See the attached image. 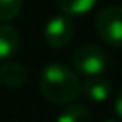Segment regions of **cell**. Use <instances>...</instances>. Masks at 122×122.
Listing matches in <instances>:
<instances>
[{"label": "cell", "mask_w": 122, "mask_h": 122, "mask_svg": "<svg viewBox=\"0 0 122 122\" xmlns=\"http://www.w3.org/2000/svg\"><path fill=\"white\" fill-rule=\"evenodd\" d=\"M57 122H92V115L85 106H67L64 112L58 115Z\"/></svg>", "instance_id": "cell-8"}, {"label": "cell", "mask_w": 122, "mask_h": 122, "mask_svg": "<svg viewBox=\"0 0 122 122\" xmlns=\"http://www.w3.org/2000/svg\"><path fill=\"white\" fill-rule=\"evenodd\" d=\"M97 0H57L58 7L66 14H85L96 5Z\"/></svg>", "instance_id": "cell-9"}, {"label": "cell", "mask_w": 122, "mask_h": 122, "mask_svg": "<svg viewBox=\"0 0 122 122\" xmlns=\"http://www.w3.org/2000/svg\"><path fill=\"white\" fill-rule=\"evenodd\" d=\"M115 112H117V115H119V119L122 120V87L119 89L117 97H115Z\"/></svg>", "instance_id": "cell-11"}, {"label": "cell", "mask_w": 122, "mask_h": 122, "mask_svg": "<svg viewBox=\"0 0 122 122\" xmlns=\"http://www.w3.org/2000/svg\"><path fill=\"white\" fill-rule=\"evenodd\" d=\"M73 66L80 74L87 78L101 76L108 67V55L97 44H81L73 51Z\"/></svg>", "instance_id": "cell-2"}, {"label": "cell", "mask_w": 122, "mask_h": 122, "mask_svg": "<svg viewBox=\"0 0 122 122\" xmlns=\"http://www.w3.org/2000/svg\"><path fill=\"white\" fill-rule=\"evenodd\" d=\"M23 0H0V21H11L20 14Z\"/></svg>", "instance_id": "cell-10"}, {"label": "cell", "mask_w": 122, "mask_h": 122, "mask_svg": "<svg viewBox=\"0 0 122 122\" xmlns=\"http://www.w3.org/2000/svg\"><path fill=\"white\" fill-rule=\"evenodd\" d=\"M106 122H117V120H106Z\"/></svg>", "instance_id": "cell-12"}, {"label": "cell", "mask_w": 122, "mask_h": 122, "mask_svg": "<svg viewBox=\"0 0 122 122\" xmlns=\"http://www.w3.org/2000/svg\"><path fill=\"white\" fill-rule=\"evenodd\" d=\"M74 23L69 16H53L44 27V39L51 48H64L71 43Z\"/></svg>", "instance_id": "cell-4"}, {"label": "cell", "mask_w": 122, "mask_h": 122, "mask_svg": "<svg viewBox=\"0 0 122 122\" xmlns=\"http://www.w3.org/2000/svg\"><path fill=\"white\" fill-rule=\"evenodd\" d=\"M20 44H21V37L12 25H0V60H7L12 55H16Z\"/></svg>", "instance_id": "cell-6"}, {"label": "cell", "mask_w": 122, "mask_h": 122, "mask_svg": "<svg viewBox=\"0 0 122 122\" xmlns=\"http://www.w3.org/2000/svg\"><path fill=\"white\" fill-rule=\"evenodd\" d=\"M81 92L94 103H103V101H106L110 97L112 83L103 74L101 76H92V78H87L81 83Z\"/></svg>", "instance_id": "cell-5"}, {"label": "cell", "mask_w": 122, "mask_h": 122, "mask_svg": "<svg viewBox=\"0 0 122 122\" xmlns=\"http://www.w3.org/2000/svg\"><path fill=\"white\" fill-rule=\"evenodd\" d=\"M28 71L18 62H7L0 66V83L5 87H20L27 81Z\"/></svg>", "instance_id": "cell-7"}, {"label": "cell", "mask_w": 122, "mask_h": 122, "mask_svg": "<svg viewBox=\"0 0 122 122\" xmlns=\"http://www.w3.org/2000/svg\"><path fill=\"white\" fill-rule=\"evenodd\" d=\"M39 90L44 99L55 104H67L81 92V81L71 67L62 62H51L41 71Z\"/></svg>", "instance_id": "cell-1"}, {"label": "cell", "mask_w": 122, "mask_h": 122, "mask_svg": "<svg viewBox=\"0 0 122 122\" xmlns=\"http://www.w3.org/2000/svg\"><path fill=\"white\" fill-rule=\"evenodd\" d=\"M96 30L106 44L122 48V7L110 5L99 11L96 18Z\"/></svg>", "instance_id": "cell-3"}]
</instances>
